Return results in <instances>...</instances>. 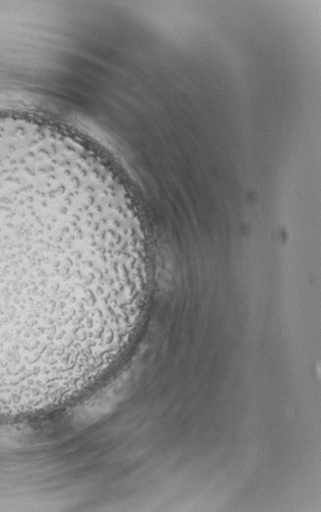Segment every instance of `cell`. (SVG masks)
Listing matches in <instances>:
<instances>
[{
  "label": "cell",
  "mask_w": 321,
  "mask_h": 512,
  "mask_svg": "<svg viewBox=\"0 0 321 512\" xmlns=\"http://www.w3.org/2000/svg\"><path fill=\"white\" fill-rule=\"evenodd\" d=\"M92 249L73 233L0 223V394L42 388L88 357Z\"/></svg>",
  "instance_id": "6da1fadb"
}]
</instances>
